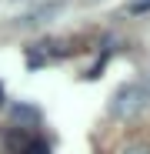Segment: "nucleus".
I'll return each mask as SVG.
<instances>
[{"label": "nucleus", "mask_w": 150, "mask_h": 154, "mask_svg": "<svg viewBox=\"0 0 150 154\" xmlns=\"http://www.w3.org/2000/svg\"><path fill=\"white\" fill-rule=\"evenodd\" d=\"M120 154H150V144L147 141H134V144H127Z\"/></svg>", "instance_id": "nucleus-4"}, {"label": "nucleus", "mask_w": 150, "mask_h": 154, "mask_svg": "<svg viewBox=\"0 0 150 154\" xmlns=\"http://www.w3.org/2000/svg\"><path fill=\"white\" fill-rule=\"evenodd\" d=\"M57 10H63V0H50V4H40L37 10H30L27 17H23V23L27 27H34V23H43V20H50Z\"/></svg>", "instance_id": "nucleus-2"}, {"label": "nucleus", "mask_w": 150, "mask_h": 154, "mask_svg": "<svg viewBox=\"0 0 150 154\" xmlns=\"http://www.w3.org/2000/svg\"><path fill=\"white\" fill-rule=\"evenodd\" d=\"M150 107V87H143V84H123L117 94H113V100H110V111H113V117H137L140 111H147Z\"/></svg>", "instance_id": "nucleus-1"}, {"label": "nucleus", "mask_w": 150, "mask_h": 154, "mask_svg": "<svg viewBox=\"0 0 150 154\" xmlns=\"http://www.w3.org/2000/svg\"><path fill=\"white\" fill-rule=\"evenodd\" d=\"M127 10H130V14H147V10H150V0H130Z\"/></svg>", "instance_id": "nucleus-5"}, {"label": "nucleus", "mask_w": 150, "mask_h": 154, "mask_svg": "<svg viewBox=\"0 0 150 154\" xmlns=\"http://www.w3.org/2000/svg\"><path fill=\"white\" fill-rule=\"evenodd\" d=\"M17 154H50V147H47V141H40V137H27V141L20 144Z\"/></svg>", "instance_id": "nucleus-3"}]
</instances>
